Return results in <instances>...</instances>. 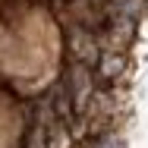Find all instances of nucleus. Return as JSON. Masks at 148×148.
<instances>
[{
  "label": "nucleus",
  "instance_id": "obj_1",
  "mask_svg": "<svg viewBox=\"0 0 148 148\" xmlns=\"http://www.w3.org/2000/svg\"><path fill=\"white\" fill-rule=\"evenodd\" d=\"M66 88H69V95H73V101H76V107H79V110L88 104V95H91V76H88V69H85V63H73V66H69Z\"/></svg>",
  "mask_w": 148,
  "mask_h": 148
},
{
  "label": "nucleus",
  "instance_id": "obj_2",
  "mask_svg": "<svg viewBox=\"0 0 148 148\" xmlns=\"http://www.w3.org/2000/svg\"><path fill=\"white\" fill-rule=\"evenodd\" d=\"M47 101H51V107L57 110V117L69 126V123H73V95H69V88H57Z\"/></svg>",
  "mask_w": 148,
  "mask_h": 148
},
{
  "label": "nucleus",
  "instance_id": "obj_3",
  "mask_svg": "<svg viewBox=\"0 0 148 148\" xmlns=\"http://www.w3.org/2000/svg\"><path fill=\"white\" fill-rule=\"evenodd\" d=\"M69 44H73V51H76V57H79V60H91V57H95V51H98V47L91 44V38H85L82 32H73V35H69Z\"/></svg>",
  "mask_w": 148,
  "mask_h": 148
},
{
  "label": "nucleus",
  "instance_id": "obj_4",
  "mask_svg": "<svg viewBox=\"0 0 148 148\" xmlns=\"http://www.w3.org/2000/svg\"><path fill=\"white\" fill-rule=\"evenodd\" d=\"M120 69H123V57H104L98 63V76L101 79H114Z\"/></svg>",
  "mask_w": 148,
  "mask_h": 148
},
{
  "label": "nucleus",
  "instance_id": "obj_5",
  "mask_svg": "<svg viewBox=\"0 0 148 148\" xmlns=\"http://www.w3.org/2000/svg\"><path fill=\"white\" fill-rule=\"evenodd\" d=\"M29 148H47V142H44V126H38V129H35V136H32Z\"/></svg>",
  "mask_w": 148,
  "mask_h": 148
}]
</instances>
